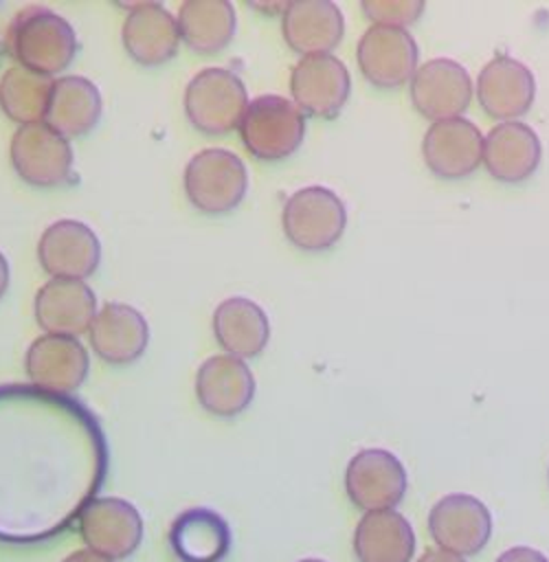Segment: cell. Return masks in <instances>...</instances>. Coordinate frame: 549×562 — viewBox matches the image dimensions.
Wrapping results in <instances>:
<instances>
[{
    "label": "cell",
    "instance_id": "cell-32",
    "mask_svg": "<svg viewBox=\"0 0 549 562\" xmlns=\"http://www.w3.org/2000/svg\"><path fill=\"white\" fill-rule=\"evenodd\" d=\"M417 562H466V558L455 555V553L444 551V549H430L424 555H419Z\"/></svg>",
    "mask_w": 549,
    "mask_h": 562
},
{
    "label": "cell",
    "instance_id": "cell-31",
    "mask_svg": "<svg viewBox=\"0 0 549 562\" xmlns=\"http://www.w3.org/2000/svg\"><path fill=\"white\" fill-rule=\"evenodd\" d=\"M494 562H549L545 553L531 547H512L503 551Z\"/></svg>",
    "mask_w": 549,
    "mask_h": 562
},
{
    "label": "cell",
    "instance_id": "cell-13",
    "mask_svg": "<svg viewBox=\"0 0 549 562\" xmlns=\"http://www.w3.org/2000/svg\"><path fill=\"white\" fill-rule=\"evenodd\" d=\"M413 105L439 121L461 116L472 97V79L463 64L452 57L426 59L411 77Z\"/></svg>",
    "mask_w": 549,
    "mask_h": 562
},
{
    "label": "cell",
    "instance_id": "cell-24",
    "mask_svg": "<svg viewBox=\"0 0 549 562\" xmlns=\"http://www.w3.org/2000/svg\"><path fill=\"white\" fill-rule=\"evenodd\" d=\"M354 553L358 562H411L413 527L397 509L365 512L354 529Z\"/></svg>",
    "mask_w": 549,
    "mask_h": 562
},
{
    "label": "cell",
    "instance_id": "cell-17",
    "mask_svg": "<svg viewBox=\"0 0 549 562\" xmlns=\"http://www.w3.org/2000/svg\"><path fill=\"white\" fill-rule=\"evenodd\" d=\"M33 310L46 334L79 336L97 314V296L83 279L53 277L37 288Z\"/></svg>",
    "mask_w": 549,
    "mask_h": 562
},
{
    "label": "cell",
    "instance_id": "cell-26",
    "mask_svg": "<svg viewBox=\"0 0 549 562\" xmlns=\"http://www.w3.org/2000/svg\"><path fill=\"white\" fill-rule=\"evenodd\" d=\"M217 342L237 358L257 356L270 336V323L261 305L248 296H226L213 310Z\"/></svg>",
    "mask_w": 549,
    "mask_h": 562
},
{
    "label": "cell",
    "instance_id": "cell-10",
    "mask_svg": "<svg viewBox=\"0 0 549 562\" xmlns=\"http://www.w3.org/2000/svg\"><path fill=\"white\" fill-rule=\"evenodd\" d=\"M9 154L15 171L33 184H57L72 167L68 138L46 121L18 125L11 136Z\"/></svg>",
    "mask_w": 549,
    "mask_h": 562
},
{
    "label": "cell",
    "instance_id": "cell-5",
    "mask_svg": "<svg viewBox=\"0 0 549 562\" xmlns=\"http://www.w3.org/2000/svg\"><path fill=\"white\" fill-rule=\"evenodd\" d=\"M246 108V86L231 68L206 66L184 86V112L204 132H226L239 125Z\"/></svg>",
    "mask_w": 549,
    "mask_h": 562
},
{
    "label": "cell",
    "instance_id": "cell-9",
    "mask_svg": "<svg viewBox=\"0 0 549 562\" xmlns=\"http://www.w3.org/2000/svg\"><path fill=\"white\" fill-rule=\"evenodd\" d=\"M428 531L439 549L468 558L488 544L492 514L477 496L452 492L430 507Z\"/></svg>",
    "mask_w": 549,
    "mask_h": 562
},
{
    "label": "cell",
    "instance_id": "cell-21",
    "mask_svg": "<svg viewBox=\"0 0 549 562\" xmlns=\"http://www.w3.org/2000/svg\"><path fill=\"white\" fill-rule=\"evenodd\" d=\"M121 40L127 53L141 64H160L178 48V20L156 0L134 2L123 20Z\"/></svg>",
    "mask_w": 549,
    "mask_h": 562
},
{
    "label": "cell",
    "instance_id": "cell-25",
    "mask_svg": "<svg viewBox=\"0 0 549 562\" xmlns=\"http://www.w3.org/2000/svg\"><path fill=\"white\" fill-rule=\"evenodd\" d=\"M169 544L182 562H220L231 549V529L217 512L189 507L173 518Z\"/></svg>",
    "mask_w": 549,
    "mask_h": 562
},
{
    "label": "cell",
    "instance_id": "cell-4",
    "mask_svg": "<svg viewBox=\"0 0 549 562\" xmlns=\"http://www.w3.org/2000/svg\"><path fill=\"white\" fill-rule=\"evenodd\" d=\"M239 134L246 149L257 158H285L303 140L305 116L288 97L259 94L248 101L239 121Z\"/></svg>",
    "mask_w": 549,
    "mask_h": 562
},
{
    "label": "cell",
    "instance_id": "cell-23",
    "mask_svg": "<svg viewBox=\"0 0 549 562\" xmlns=\"http://www.w3.org/2000/svg\"><path fill=\"white\" fill-rule=\"evenodd\" d=\"M88 338L103 360L130 362L145 351L149 325L136 307L112 301L97 310L88 327Z\"/></svg>",
    "mask_w": 549,
    "mask_h": 562
},
{
    "label": "cell",
    "instance_id": "cell-18",
    "mask_svg": "<svg viewBox=\"0 0 549 562\" xmlns=\"http://www.w3.org/2000/svg\"><path fill=\"white\" fill-rule=\"evenodd\" d=\"M195 395L209 413L231 417L250 404L255 395V375L244 358L215 353L195 371Z\"/></svg>",
    "mask_w": 549,
    "mask_h": 562
},
{
    "label": "cell",
    "instance_id": "cell-33",
    "mask_svg": "<svg viewBox=\"0 0 549 562\" xmlns=\"http://www.w3.org/2000/svg\"><path fill=\"white\" fill-rule=\"evenodd\" d=\"M61 562H114V560L103 558V555H99V553H94L90 549H77V551L68 553Z\"/></svg>",
    "mask_w": 549,
    "mask_h": 562
},
{
    "label": "cell",
    "instance_id": "cell-14",
    "mask_svg": "<svg viewBox=\"0 0 549 562\" xmlns=\"http://www.w3.org/2000/svg\"><path fill=\"white\" fill-rule=\"evenodd\" d=\"M37 257L44 270L53 277L83 279L97 268L101 244L86 222L61 217L42 231L37 239Z\"/></svg>",
    "mask_w": 549,
    "mask_h": 562
},
{
    "label": "cell",
    "instance_id": "cell-15",
    "mask_svg": "<svg viewBox=\"0 0 549 562\" xmlns=\"http://www.w3.org/2000/svg\"><path fill=\"white\" fill-rule=\"evenodd\" d=\"M483 140L479 125L466 116L433 121L422 138L426 165L444 178H461L483 160Z\"/></svg>",
    "mask_w": 549,
    "mask_h": 562
},
{
    "label": "cell",
    "instance_id": "cell-8",
    "mask_svg": "<svg viewBox=\"0 0 549 562\" xmlns=\"http://www.w3.org/2000/svg\"><path fill=\"white\" fill-rule=\"evenodd\" d=\"M406 485L408 479L402 461L384 448H362L345 468L347 496L365 512L395 509Z\"/></svg>",
    "mask_w": 549,
    "mask_h": 562
},
{
    "label": "cell",
    "instance_id": "cell-19",
    "mask_svg": "<svg viewBox=\"0 0 549 562\" xmlns=\"http://www.w3.org/2000/svg\"><path fill=\"white\" fill-rule=\"evenodd\" d=\"M477 97L492 116L509 121L531 105L536 97L534 72L527 64L507 53L494 55L479 70Z\"/></svg>",
    "mask_w": 549,
    "mask_h": 562
},
{
    "label": "cell",
    "instance_id": "cell-29",
    "mask_svg": "<svg viewBox=\"0 0 549 562\" xmlns=\"http://www.w3.org/2000/svg\"><path fill=\"white\" fill-rule=\"evenodd\" d=\"M53 79L26 66H11L0 77V108L20 125L44 121Z\"/></svg>",
    "mask_w": 549,
    "mask_h": 562
},
{
    "label": "cell",
    "instance_id": "cell-20",
    "mask_svg": "<svg viewBox=\"0 0 549 562\" xmlns=\"http://www.w3.org/2000/svg\"><path fill=\"white\" fill-rule=\"evenodd\" d=\"M281 31L301 55L329 53L343 37L345 18L334 0H290L281 11Z\"/></svg>",
    "mask_w": 549,
    "mask_h": 562
},
{
    "label": "cell",
    "instance_id": "cell-30",
    "mask_svg": "<svg viewBox=\"0 0 549 562\" xmlns=\"http://www.w3.org/2000/svg\"><path fill=\"white\" fill-rule=\"evenodd\" d=\"M424 9V0H362V11L373 24L404 26L413 22Z\"/></svg>",
    "mask_w": 549,
    "mask_h": 562
},
{
    "label": "cell",
    "instance_id": "cell-7",
    "mask_svg": "<svg viewBox=\"0 0 549 562\" xmlns=\"http://www.w3.org/2000/svg\"><path fill=\"white\" fill-rule=\"evenodd\" d=\"M77 529L86 549L114 562L130 558L143 540V518L121 496H94L79 512Z\"/></svg>",
    "mask_w": 549,
    "mask_h": 562
},
{
    "label": "cell",
    "instance_id": "cell-16",
    "mask_svg": "<svg viewBox=\"0 0 549 562\" xmlns=\"http://www.w3.org/2000/svg\"><path fill=\"white\" fill-rule=\"evenodd\" d=\"M88 351L77 336L40 334L31 340L24 353V367L31 382L55 393H70L77 389L88 373Z\"/></svg>",
    "mask_w": 549,
    "mask_h": 562
},
{
    "label": "cell",
    "instance_id": "cell-1",
    "mask_svg": "<svg viewBox=\"0 0 549 562\" xmlns=\"http://www.w3.org/2000/svg\"><path fill=\"white\" fill-rule=\"evenodd\" d=\"M108 441L70 393L0 384V540L33 544L61 533L105 481Z\"/></svg>",
    "mask_w": 549,
    "mask_h": 562
},
{
    "label": "cell",
    "instance_id": "cell-6",
    "mask_svg": "<svg viewBox=\"0 0 549 562\" xmlns=\"http://www.w3.org/2000/svg\"><path fill=\"white\" fill-rule=\"evenodd\" d=\"M248 173L244 160L224 147H206L184 165V191L206 213L233 209L246 193Z\"/></svg>",
    "mask_w": 549,
    "mask_h": 562
},
{
    "label": "cell",
    "instance_id": "cell-2",
    "mask_svg": "<svg viewBox=\"0 0 549 562\" xmlns=\"http://www.w3.org/2000/svg\"><path fill=\"white\" fill-rule=\"evenodd\" d=\"M4 42L20 66L42 75L64 70L77 50L72 24L44 4L22 7L11 18Z\"/></svg>",
    "mask_w": 549,
    "mask_h": 562
},
{
    "label": "cell",
    "instance_id": "cell-3",
    "mask_svg": "<svg viewBox=\"0 0 549 562\" xmlns=\"http://www.w3.org/2000/svg\"><path fill=\"white\" fill-rule=\"evenodd\" d=\"M283 233L305 250L329 248L345 231L347 209L343 198L323 184H307L292 191L281 209Z\"/></svg>",
    "mask_w": 549,
    "mask_h": 562
},
{
    "label": "cell",
    "instance_id": "cell-22",
    "mask_svg": "<svg viewBox=\"0 0 549 562\" xmlns=\"http://www.w3.org/2000/svg\"><path fill=\"white\" fill-rule=\"evenodd\" d=\"M542 145L538 132L518 121H501L485 134L483 162L498 180L516 182L527 178L540 162Z\"/></svg>",
    "mask_w": 549,
    "mask_h": 562
},
{
    "label": "cell",
    "instance_id": "cell-34",
    "mask_svg": "<svg viewBox=\"0 0 549 562\" xmlns=\"http://www.w3.org/2000/svg\"><path fill=\"white\" fill-rule=\"evenodd\" d=\"M7 285H9V261H7V257L0 252V296L4 294Z\"/></svg>",
    "mask_w": 549,
    "mask_h": 562
},
{
    "label": "cell",
    "instance_id": "cell-27",
    "mask_svg": "<svg viewBox=\"0 0 549 562\" xmlns=\"http://www.w3.org/2000/svg\"><path fill=\"white\" fill-rule=\"evenodd\" d=\"M101 114V92L83 75H61L53 79L44 121L57 132L81 134L90 130Z\"/></svg>",
    "mask_w": 549,
    "mask_h": 562
},
{
    "label": "cell",
    "instance_id": "cell-12",
    "mask_svg": "<svg viewBox=\"0 0 549 562\" xmlns=\"http://www.w3.org/2000/svg\"><path fill=\"white\" fill-rule=\"evenodd\" d=\"M356 53L362 75L382 88L400 86L417 70V42L404 26H367L358 40Z\"/></svg>",
    "mask_w": 549,
    "mask_h": 562
},
{
    "label": "cell",
    "instance_id": "cell-11",
    "mask_svg": "<svg viewBox=\"0 0 549 562\" xmlns=\"http://www.w3.org/2000/svg\"><path fill=\"white\" fill-rule=\"evenodd\" d=\"M351 77L334 53L301 55L290 72V92L294 103L316 116H334L347 101Z\"/></svg>",
    "mask_w": 549,
    "mask_h": 562
},
{
    "label": "cell",
    "instance_id": "cell-28",
    "mask_svg": "<svg viewBox=\"0 0 549 562\" xmlns=\"http://www.w3.org/2000/svg\"><path fill=\"white\" fill-rule=\"evenodd\" d=\"M180 37L200 53L226 46L235 33V7L228 0H184L178 9Z\"/></svg>",
    "mask_w": 549,
    "mask_h": 562
},
{
    "label": "cell",
    "instance_id": "cell-35",
    "mask_svg": "<svg viewBox=\"0 0 549 562\" xmlns=\"http://www.w3.org/2000/svg\"><path fill=\"white\" fill-rule=\"evenodd\" d=\"M299 562H325V560H321V558H303Z\"/></svg>",
    "mask_w": 549,
    "mask_h": 562
}]
</instances>
